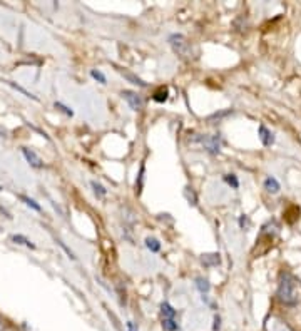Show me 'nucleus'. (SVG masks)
<instances>
[{"instance_id":"obj_1","label":"nucleus","mask_w":301,"mask_h":331,"mask_svg":"<svg viewBox=\"0 0 301 331\" xmlns=\"http://www.w3.org/2000/svg\"><path fill=\"white\" fill-rule=\"evenodd\" d=\"M276 298H278L281 305L290 306V308L298 305V301H299L298 280L291 273H288V271L280 274L278 289H276Z\"/></svg>"},{"instance_id":"obj_2","label":"nucleus","mask_w":301,"mask_h":331,"mask_svg":"<svg viewBox=\"0 0 301 331\" xmlns=\"http://www.w3.org/2000/svg\"><path fill=\"white\" fill-rule=\"evenodd\" d=\"M169 44L173 47V50L181 57H191V44L187 42V39L181 34H173L169 37Z\"/></svg>"},{"instance_id":"obj_3","label":"nucleus","mask_w":301,"mask_h":331,"mask_svg":"<svg viewBox=\"0 0 301 331\" xmlns=\"http://www.w3.org/2000/svg\"><path fill=\"white\" fill-rule=\"evenodd\" d=\"M264 331H294L286 320L278 315H269L264 320Z\"/></svg>"},{"instance_id":"obj_4","label":"nucleus","mask_w":301,"mask_h":331,"mask_svg":"<svg viewBox=\"0 0 301 331\" xmlns=\"http://www.w3.org/2000/svg\"><path fill=\"white\" fill-rule=\"evenodd\" d=\"M198 141L204 146V149L209 154H217L221 151V139L220 135H199Z\"/></svg>"},{"instance_id":"obj_5","label":"nucleus","mask_w":301,"mask_h":331,"mask_svg":"<svg viewBox=\"0 0 301 331\" xmlns=\"http://www.w3.org/2000/svg\"><path fill=\"white\" fill-rule=\"evenodd\" d=\"M122 97L127 100L129 107H131L132 111H135V112L143 111L144 102H143V99H141V96H138L135 92H132V91H122Z\"/></svg>"},{"instance_id":"obj_6","label":"nucleus","mask_w":301,"mask_h":331,"mask_svg":"<svg viewBox=\"0 0 301 331\" xmlns=\"http://www.w3.org/2000/svg\"><path fill=\"white\" fill-rule=\"evenodd\" d=\"M22 152H23V156H25V159H27V162L32 166V168H35V169H42L44 168V162H42V159H40L35 152L32 151V149H27V147H23L22 149Z\"/></svg>"},{"instance_id":"obj_7","label":"nucleus","mask_w":301,"mask_h":331,"mask_svg":"<svg viewBox=\"0 0 301 331\" xmlns=\"http://www.w3.org/2000/svg\"><path fill=\"white\" fill-rule=\"evenodd\" d=\"M259 139H261L263 146H266V147L275 144V135L266 126H259Z\"/></svg>"},{"instance_id":"obj_8","label":"nucleus","mask_w":301,"mask_h":331,"mask_svg":"<svg viewBox=\"0 0 301 331\" xmlns=\"http://www.w3.org/2000/svg\"><path fill=\"white\" fill-rule=\"evenodd\" d=\"M264 189H266L269 194H278L281 186H280V182L276 181V177L269 176V177H266V179H264Z\"/></svg>"},{"instance_id":"obj_9","label":"nucleus","mask_w":301,"mask_h":331,"mask_svg":"<svg viewBox=\"0 0 301 331\" xmlns=\"http://www.w3.org/2000/svg\"><path fill=\"white\" fill-rule=\"evenodd\" d=\"M201 261L206 266V268H211V266H217L221 263V258L217 253H212V254H203V258H201Z\"/></svg>"},{"instance_id":"obj_10","label":"nucleus","mask_w":301,"mask_h":331,"mask_svg":"<svg viewBox=\"0 0 301 331\" xmlns=\"http://www.w3.org/2000/svg\"><path fill=\"white\" fill-rule=\"evenodd\" d=\"M161 315H162V320H176V310L169 303L161 305Z\"/></svg>"},{"instance_id":"obj_11","label":"nucleus","mask_w":301,"mask_h":331,"mask_svg":"<svg viewBox=\"0 0 301 331\" xmlns=\"http://www.w3.org/2000/svg\"><path fill=\"white\" fill-rule=\"evenodd\" d=\"M168 96H169V91H168V89H166V87H161V89H157V91L154 92L152 99H154L156 102L162 104V102H166V100H168Z\"/></svg>"},{"instance_id":"obj_12","label":"nucleus","mask_w":301,"mask_h":331,"mask_svg":"<svg viewBox=\"0 0 301 331\" xmlns=\"http://www.w3.org/2000/svg\"><path fill=\"white\" fill-rule=\"evenodd\" d=\"M121 70V74L126 77L127 80H131L132 84H135V86H139V87H147V84L143 80V79H139V77H135L134 74H131V72H126V70H122V69H119Z\"/></svg>"},{"instance_id":"obj_13","label":"nucleus","mask_w":301,"mask_h":331,"mask_svg":"<svg viewBox=\"0 0 301 331\" xmlns=\"http://www.w3.org/2000/svg\"><path fill=\"white\" fill-rule=\"evenodd\" d=\"M12 241H14L15 244H23V246L31 247V250H34V247H35V244L31 243V241H29L25 236H22V234H14V236H12Z\"/></svg>"},{"instance_id":"obj_14","label":"nucleus","mask_w":301,"mask_h":331,"mask_svg":"<svg viewBox=\"0 0 301 331\" xmlns=\"http://www.w3.org/2000/svg\"><path fill=\"white\" fill-rule=\"evenodd\" d=\"M146 246H147V250H149L151 253H159V251H161V243H159V239H156V238H147L146 239Z\"/></svg>"},{"instance_id":"obj_15","label":"nucleus","mask_w":301,"mask_h":331,"mask_svg":"<svg viewBox=\"0 0 301 331\" xmlns=\"http://www.w3.org/2000/svg\"><path fill=\"white\" fill-rule=\"evenodd\" d=\"M196 288L204 294V293H209L211 285H209L208 280H204V278H198V280H196Z\"/></svg>"},{"instance_id":"obj_16","label":"nucleus","mask_w":301,"mask_h":331,"mask_svg":"<svg viewBox=\"0 0 301 331\" xmlns=\"http://www.w3.org/2000/svg\"><path fill=\"white\" fill-rule=\"evenodd\" d=\"M91 186H92V189H94V192H96V196H99V198H104L105 194H107V189H105V187L100 184V182H97V181H92Z\"/></svg>"},{"instance_id":"obj_17","label":"nucleus","mask_w":301,"mask_h":331,"mask_svg":"<svg viewBox=\"0 0 301 331\" xmlns=\"http://www.w3.org/2000/svg\"><path fill=\"white\" fill-rule=\"evenodd\" d=\"M162 328L166 331H178L179 324L176 320H162Z\"/></svg>"},{"instance_id":"obj_18","label":"nucleus","mask_w":301,"mask_h":331,"mask_svg":"<svg viewBox=\"0 0 301 331\" xmlns=\"http://www.w3.org/2000/svg\"><path fill=\"white\" fill-rule=\"evenodd\" d=\"M91 77L96 79L97 82H100V84H107V79H105V75L100 72V70L92 69V70H91Z\"/></svg>"},{"instance_id":"obj_19","label":"nucleus","mask_w":301,"mask_h":331,"mask_svg":"<svg viewBox=\"0 0 301 331\" xmlns=\"http://www.w3.org/2000/svg\"><path fill=\"white\" fill-rule=\"evenodd\" d=\"M224 181H226L233 189H238L239 187V181H238V177H236L234 174H226V176H224Z\"/></svg>"},{"instance_id":"obj_20","label":"nucleus","mask_w":301,"mask_h":331,"mask_svg":"<svg viewBox=\"0 0 301 331\" xmlns=\"http://www.w3.org/2000/svg\"><path fill=\"white\" fill-rule=\"evenodd\" d=\"M20 199H22V201H23V203H25L27 206H29V208H32L34 211H40V206H39L37 203H35V201H34V199H31V198H27V196H20Z\"/></svg>"},{"instance_id":"obj_21","label":"nucleus","mask_w":301,"mask_h":331,"mask_svg":"<svg viewBox=\"0 0 301 331\" xmlns=\"http://www.w3.org/2000/svg\"><path fill=\"white\" fill-rule=\"evenodd\" d=\"M56 109H59V111H62V112H64V114H67V116H70V117H72V116H74V112H72V111H70V109L67 107V105H64L62 102H56Z\"/></svg>"},{"instance_id":"obj_22","label":"nucleus","mask_w":301,"mask_h":331,"mask_svg":"<svg viewBox=\"0 0 301 331\" xmlns=\"http://www.w3.org/2000/svg\"><path fill=\"white\" fill-rule=\"evenodd\" d=\"M244 223H246V224H250V221H248V217L243 214V216L239 217V226H241V228H244Z\"/></svg>"},{"instance_id":"obj_23","label":"nucleus","mask_w":301,"mask_h":331,"mask_svg":"<svg viewBox=\"0 0 301 331\" xmlns=\"http://www.w3.org/2000/svg\"><path fill=\"white\" fill-rule=\"evenodd\" d=\"M127 331H138V326H135L132 321H129L127 323Z\"/></svg>"},{"instance_id":"obj_24","label":"nucleus","mask_w":301,"mask_h":331,"mask_svg":"<svg viewBox=\"0 0 301 331\" xmlns=\"http://www.w3.org/2000/svg\"><path fill=\"white\" fill-rule=\"evenodd\" d=\"M220 321H221V320H220V316H216V318H214V331L220 329V326H221Z\"/></svg>"},{"instance_id":"obj_25","label":"nucleus","mask_w":301,"mask_h":331,"mask_svg":"<svg viewBox=\"0 0 301 331\" xmlns=\"http://www.w3.org/2000/svg\"><path fill=\"white\" fill-rule=\"evenodd\" d=\"M4 331H17V328H14V326H5Z\"/></svg>"},{"instance_id":"obj_26","label":"nucleus","mask_w":301,"mask_h":331,"mask_svg":"<svg viewBox=\"0 0 301 331\" xmlns=\"http://www.w3.org/2000/svg\"><path fill=\"white\" fill-rule=\"evenodd\" d=\"M4 328H5V326H4V321L0 320V331H4Z\"/></svg>"}]
</instances>
